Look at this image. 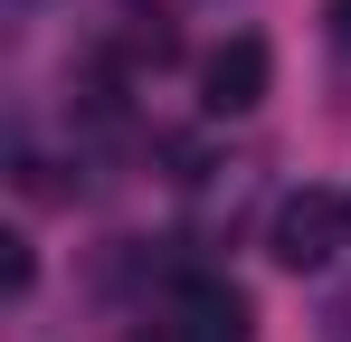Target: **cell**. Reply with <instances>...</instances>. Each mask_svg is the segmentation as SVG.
I'll return each instance as SVG.
<instances>
[{
	"label": "cell",
	"instance_id": "obj_1",
	"mask_svg": "<svg viewBox=\"0 0 351 342\" xmlns=\"http://www.w3.org/2000/svg\"><path fill=\"white\" fill-rule=\"evenodd\" d=\"M342 238H351V200L342 190H285L276 219H266V257L294 266V276H313V266H332Z\"/></svg>",
	"mask_w": 351,
	"mask_h": 342
},
{
	"label": "cell",
	"instance_id": "obj_2",
	"mask_svg": "<svg viewBox=\"0 0 351 342\" xmlns=\"http://www.w3.org/2000/svg\"><path fill=\"white\" fill-rule=\"evenodd\" d=\"M266 86H276V48H266L256 29L219 38L209 67H199V105H209V114H256V105H266Z\"/></svg>",
	"mask_w": 351,
	"mask_h": 342
},
{
	"label": "cell",
	"instance_id": "obj_3",
	"mask_svg": "<svg viewBox=\"0 0 351 342\" xmlns=\"http://www.w3.org/2000/svg\"><path fill=\"white\" fill-rule=\"evenodd\" d=\"M247 323H256V314H247V295H237V285L190 276V285L171 295V314L152 323V342H247Z\"/></svg>",
	"mask_w": 351,
	"mask_h": 342
},
{
	"label": "cell",
	"instance_id": "obj_4",
	"mask_svg": "<svg viewBox=\"0 0 351 342\" xmlns=\"http://www.w3.org/2000/svg\"><path fill=\"white\" fill-rule=\"evenodd\" d=\"M323 333H332V342H351V295H332V304H323Z\"/></svg>",
	"mask_w": 351,
	"mask_h": 342
},
{
	"label": "cell",
	"instance_id": "obj_5",
	"mask_svg": "<svg viewBox=\"0 0 351 342\" xmlns=\"http://www.w3.org/2000/svg\"><path fill=\"white\" fill-rule=\"evenodd\" d=\"M332 38H342V48H351V0H332Z\"/></svg>",
	"mask_w": 351,
	"mask_h": 342
}]
</instances>
